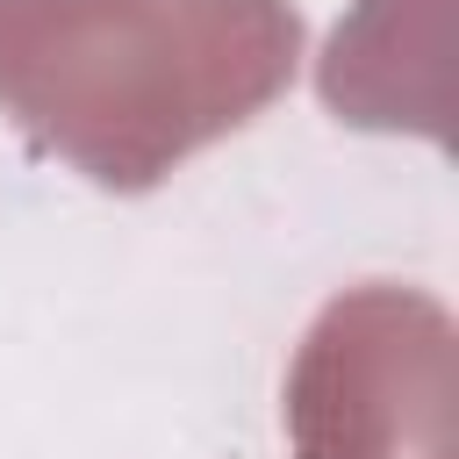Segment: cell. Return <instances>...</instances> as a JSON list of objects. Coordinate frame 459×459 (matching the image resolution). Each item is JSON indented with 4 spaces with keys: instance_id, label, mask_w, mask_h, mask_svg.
I'll list each match as a JSON object with an SVG mask.
<instances>
[{
    "instance_id": "1",
    "label": "cell",
    "mask_w": 459,
    "mask_h": 459,
    "mask_svg": "<svg viewBox=\"0 0 459 459\" xmlns=\"http://www.w3.org/2000/svg\"><path fill=\"white\" fill-rule=\"evenodd\" d=\"M280 0H0V108L100 186H151L294 72Z\"/></svg>"
}]
</instances>
